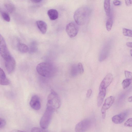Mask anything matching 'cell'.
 Masks as SVG:
<instances>
[{"label": "cell", "mask_w": 132, "mask_h": 132, "mask_svg": "<svg viewBox=\"0 0 132 132\" xmlns=\"http://www.w3.org/2000/svg\"><path fill=\"white\" fill-rule=\"evenodd\" d=\"M36 24L38 28L42 34H45L47 30V26L44 21L42 20L37 21Z\"/></svg>", "instance_id": "14"}, {"label": "cell", "mask_w": 132, "mask_h": 132, "mask_svg": "<svg viewBox=\"0 0 132 132\" xmlns=\"http://www.w3.org/2000/svg\"><path fill=\"white\" fill-rule=\"evenodd\" d=\"M4 6L7 11L10 13H12L15 10L14 5L12 3L6 2L4 3Z\"/></svg>", "instance_id": "21"}, {"label": "cell", "mask_w": 132, "mask_h": 132, "mask_svg": "<svg viewBox=\"0 0 132 132\" xmlns=\"http://www.w3.org/2000/svg\"><path fill=\"white\" fill-rule=\"evenodd\" d=\"M92 93V90L91 89H89L87 90L86 93V96L87 98L91 96Z\"/></svg>", "instance_id": "33"}, {"label": "cell", "mask_w": 132, "mask_h": 132, "mask_svg": "<svg viewBox=\"0 0 132 132\" xmlns=\"http://www.w3.org/2000/svg\"><path fill=\"white\" fill-rule=\"evenodd\" d=\"M0 128L1 129H2L5 126L6 122L4 119L1 118L0 119Z\"/></svg>", "instance_id": "31"}, {"label": "cell", "mask_w": 132, "mask_h": 132, "mask_svg": "<svg viewBox=\"0 0 132 132\" xmlns=\"http://www.w3.org/2000/svg\"><path fill=\"white\" fill-rule=\"evenodd\" d=\"M42 1L41 0H32L31 1V2H33L34 3H39L40 2H41Z\"/></svg>", "instance_id": "37"}, {"label": "cell", "mask_w": 132, "mask_h": 132, "mask_svg": "<svg viewBox=\"0 0 132 132\" xmlns=\"http://www.w3.org/2000/svg\"><path fill=\"white\" fill-rule=\"evenodd\" d=\"M36 70L39 75L46 77L53 76L56 71V68L53 64L47 62L38 64L36 67Z\"/></svg>", "instance_id": "1"}, {"label": "cell", "mask_w": 132, "mask_h": 132, "mask_svg": "<svg viewBox=\"0 0 132 132\" xmlns=\"http://www.w3.org/2000/svg\"><path fill=\"white\" fill-rule=\"evenodd\" d=\"M61 105V101L58 95L54 90H51L47 97L46 108L54 112L59 108Z\"/></svg>", "instance_id": "3"}, {"label": "cell", "mask_w": 132, "mask_h": 132, "mask_svg": "<svg viewBox=\"0 0 132 132\" xmlns=\"http://www.w3.org/2000/svg\"><path fill=\"white\" fill-rule=\"evenodd\" d=\"M122 32L123 35L125 36L132 37V30L127 28L122 29Z\"/></svg>", "instance_id": "25"}, {"label": "cell", "mask_w": 132, "mask_h": 132, "mask_svg": "<svg viewBox=\"0 0 132 132\" xmlns=\"http://www.w3.org/2000/svg\"><path fill=\"white\" fill-rule=\"evenodd\" d=\"M47 14L50 19L51 20H55L58 17V12L55 9H51L47 11Z\"/></svg>", "instance_id": "16"}, {"label": "cell", "mask_w": 132, "mask_h": 132, "mask_svg": "<svg viewBox=\"0 0 132 132\" xmlns=\"http://www.w3.org/2000/svg\"><path fill=\"white\" fill-rule=\"evenodd\" d=\"M131 82V80L126 78L124 79L122 83V85L123 88L125 89L128 87Z\"/></svg>", "instance_id": "24"}, {"label": "cell", "mask_w": 132, "mask_h": 132, "mask_svg": "<svg viewBox=\"0 0 132 132\" xmlns=\"http://www.w3.org/2000/svg\"><path fill=\"white\" fill-rule=\"evenodd\" d=\"M113 79V76L111 73H109L107 74L101 82L99 90L106 89L111 84Z\"/></svg>", "instance_id": "11"}, {"label": "cell", "mask_w": 132, "mask_h": 132, "mask_svg": "<svg viewBox=\"0 0 132 132\" xmlns=\"http://www.w3.org/2000/svg\"><path fill=\"white\" fill-rule=\"evenodd\" d=\"M10 132H26L19 130L14 129L12 130Z\"/></svg>", "instance_id": "36"}, {"label": "cell", "mask_w": 132, "mask_h": 132, "mask_svg": "<svg viewBox=\"0 0 132 132\" xmlns=\"http://www.w3.org/2000/svg\"><path fill=\"white\" fill-rule=\"evenodd\" d=\"M113 18L111 14L109 17L106 21V27L107 31H110L111 30L113 24Z\"/></svg>", "instance_id": "22"}, {"label": "cell", "mask_w": 132, "mask_h": 132, "mask_svg": "<svg viewBox=\"0 0 132 132\" xmlns=\"http://www.w3.org/2000/svg\"><path fill=\"white\" fill-rule=\"evenodd\" d=\"M113 3L115 5L119 6L121 4V2L119 0H114L113 1Z\"/></svg>", "instance_id": "32"}, {"label": "cell", "mask_w": 132, "mask_h": 132, "mask_svg": "<svg viewBox=\"0 0 132 132\" xmlns=\"http://www.w3.org/2000/svg\"><path fill=\"white\" fill-rule=\"evenodd\" d=\"M5 67L8 74H11L14 71L16 63L14 58L12 56L10 58L4 60Z\"/></svg>", "instance_id": "9"}, {"label": "cell", "mask_w": 132, "mask_h": 132, "mask_svg": "<svg viewBox=\"0 0 132 132\" xmlns=\"http://www.w3.org/2000/svg\"><path fill=\"white\" fill-rule=\"evenodd\" d=\"M91 125V121L88 119H84L76 125L75 127L76 132H85L90 128Z\"/></svg>", "instance_id": "6"}, {"label": "cell", "mask_w": 132, "mask_h": 132, "mask_svg": "<svg viewBox=\"0 0 132 132\" xmlns=\"http://www.w3.org/2000/svg\"><path fill=\"white\" fill-rule=\"evenodd\" d=\"M0 83L3 85H7L10 84L9 80L7 78L4 72L1 68H0Z\"/></svg>", "instance_id": "13"}, {"label": "cell", "mask_w": 132, "mask_h": 132, "mask_svg": "<svg viewBox=\"0 0 132 132\" xmlns=\"http://www.w3.org/2000/svg\"><path fill=\"white\" fill-rule=\"evenodd\" d=\"M130 52L131 56L132 57V49H131L130 50Z\"/></svg>", "instance_id": "39"}, {"label": "cell", "mask_w": 132, "mask_h": 132, "mask_svg": "<svg viewBox=\"0 0 132 132\" xmlns=\"http://www.w3.org/2000/svg\"><path fill=\"white\" fill-rule=\"evenodd\" d=\"M2 17L3 19L7 22H9L10 18V16L6 12L2 11L1 12Z\"/></svg>", "instance_id": "26"}, {"label": "cell", "mask_w": 132, "mask_h": 132, "mask_svg": "<svg viewBox=\"0 0 132 132\" xmlns=\"http://www.w3.org/2000/svg\"><path fill=\"white\" fill-rule=\"evenodd\" d=\"M104 7L106 14L108 17L111 15L110 1L105 0L104 1Z\"/></svg>", "instance_id": "18"}, {"label": "cell", "mask_w": 132, "mask_h": 132, "mask_svg": "<svg viewBox=\"0 0 132 132\" xmlns=\"http://www.w3.org/2000/svg\"><path fill=\"white\" fill-rule=\"evenodd\" d=\"M77 65L79 73L80 74H82L84 70L82 64L81 63L79 62L78 63Z\"/></svg>", "instance_id": "28"}, {"label": "cell", "mask_w": 132, "mask_h": 132, "mask_svg": "<svg viewBox=\"0 0 132 132\" xmlns=\"http://www.w3.org/2000/svg\"><path fill=\"white\" fill-rule=\"evenodd\" d=\"M124 125L127 127H132V118L128 119L125 122Z\"/></svg>", "instance_id": "29"}, {"label": "cell", "mask_w": 132, "mask_h": 132, "mask_svg": "<svg viewBox=\"0 0 132 132\" xmlns=\"http://www.w3.org/2000/svg\"><path fill=\"white\" fill-rule=\"evenodd\" d=\"M90 13L89 8L87 6H83L78 9L73 15L74 19L78 25L82 26L87 22Z\"/></svg>", "instance_id": "2"}, {"label": "cell", "mask_w": 132, "mask_h": 132, "mask_svg": "<svg viewBox=\"0 0 132 132\" xmlns=\"http://www.w3.org/2000/svg\"><path fill=\"white\" fill-rule=\"evenodd\" d=\"M29 104L31 107L36 110H39L41 108L40 99L37 95L33 96L30 100Z\"/></svg>", "instance_id": "10"}, {"label": "cell", "mask_w": 132, "mask_h": 132, "mask_svg": "<svg viewBox=\"0 0 132 132\" xmlns=\"http://www.w3.org/2000/svg\"><path fill=\"white\" fill-rule=\"evenodd\" d=\"M125 2L127 6H130L132 4V0H125Z\"/></svg>", "instance_id": "34"}, {"label": "cell", "mask_w": 132, "mask_h": 132, "mask_svg": "<svg viewBox=\"0 0 132 132\" xmlns=\"http://www.w3.org/2000/svg\"><path fill=\"white\" fill-rule=\"evenodd\" d=\"M106 94V89L99 90L97 100V104L98 106L102 105Z\"/></svg>", "instance_id": "15"}, {"label": "cell", "mask_w": 132, "mask_h": 132, "mask_svg": "<svg viewBox=\"0 0 132 132\" xmlns=\"http://www.w3.org/2000/svg\"><path fill=\"white\" fill-rule=\"evenodd\" d=\"M124 74L127 78L132 80V72L126 70L124 71Z\"/></svg>", "instance_id": "30"}, {"label": "cell", "mask_w": 132, "mask_h": 132, "mask_svg": "<svg viewBox=\"0 0 132 132\" xmlns=\"http://www.w3.org/2000/svg\"><path fill=\"white\" fill-rule=\"evenodd\" d=\"M114 100V97L112 96L109 97L105 100L101 109L102 117L103 119L105 118L106 111L112 106Z\"/></svg>", "instance_id": "8"}, {"label": "cell", "mask_w": 132, "mask_h": 132, "mask_svg": "<svg viewBox=\"0 0 132 132\" xmlns=\"http://www.w3.org/2000/svg\"><path fill=\"white\" fill-rule=\"evenodd\" d=\"M79 73L77 67V65L76 64L72 65L70 69V75L72 77H76Z\"/></svg>", "instance_id": "20"}, {"label": "cell", "mask_w": 132, "mask_h": 132, "mask_svg": "<svg viewBox=\"0 0 132 132\" xmlns=\"http://www.w3.org/2000/svg\"><path fill=\"white\" fill-rule=\"evenodd\" d=\"M128 101L129 102H132V96L129 97L128 98Z\"/></svg>", "instance_id": "38"}, {"label": "cell", "mask_w": 132, "mask_h": 132, "mask_svg": "<svg viewBox=\"0 0 132 132\" xmlns=\"http://www.w3.org/2000/svg\"><path fill=\"white\" fill-rule=\"evenodd\" d=\"M128 114V112L125 111L119 114L115 115L112 117V121L113 123L116 124L121 123L126 118Z\"/></svg>", "instance_id": "12"}, {"label": "cell", "mask_w": 132, "mask_h": 132, "mask_svg": "<svg viewBox=\"0 0 132 132\" xmlns=\"http://www.w3.org/2000/svg\"><path fill=\"white\" fill-rule=\"evenodd\" d=\"M0 39V54L2 58L5 60L10 58L12 56L8 50L4 38L1 34Z\"/></svg>", "instance_id": "5"}, {"label": "cell", "mask_w": 132, "mask_h": 132, "mask_svg": "<svg viewBox=\"0 0 132 132\" xmlns=\"http://www.w3.org/2000/svg\"><path fill=\"white\" fill-rule=\"evenodd\" d=\"M53 112L52 110L46 108L40 121V125L41 128L45 129L48 128L51 121Z\"/></svg>", "instance_id": "4"}, {"label": "cell", "mask_w": 132, "mask_h": 132, "mask_svg": "<svg viewBox=\"0 0 132 132\" xmlns=\"http://www.w3.org/2000/svg\"><path fill=\"white\" fill-rule=\"evenodd\" d=\"M29 52L30 53H34L36 52L37 49L38 47L37 43L35 42H32L29 47Z\"/></svg>", "instance_id": "23"}, {"label": "cell", "mask_w": 132, "mask_h": 132, "mask_svg": "<svg viewBox=\"0 0 132 132\" xmlns=\"http://www.w3.org/2000/svg\"><path fill=\"white\" fill-rule=\"evenodd\" d=\"M17 48L18 50L21 53H25L29 52V47L24 44H19L17 45Z\"/></svg>", "instance_id": "19"}, {"label": "cell", "mask_w": 132, "mask_h": 132, "mask_svg": "<svg viewBox=\"0 0 132 132\" xmlns=\"http://www.w3.org/2000/svg\"><path fill=\"white\" fill-rule=\"evenodd\" d=\"M126 45L128 47L132 48V42H128Z\"/></svg>", "instance_id": "35"}, {"label": "cell", "mask_w": 132, "mask_h": 132, "mask_svg": "<svg viewBox=\"0 0 132 132\" xmlns=\"http://www.w3.org/2000/svg\"><path fill=\"white\" fill-rule=\"evenodd\" d=\"M31 132H47L45 129L38 127L32 128L31 130Z\"/></svg>", "instance_id": "27"}, {"label": "cell", "mask_w": 132, "mask_h": 132, "mask_svg": "<svg viewBox=\"0 0 132 132\" xmlns=\"http://www.w3.org/2000/svg\"><path fill=\"white\" fill-rule=\"evenodd\" d=\"M109 50V47H106L102 50L100 54L99 58L100 61L101 62L104 60L107 57Z\"/></svg>", "instance_id": "17"}, {"label": "cell", "mask_w": 132, "mask_h": 132, "mask_svg": "<svg viewBox=\"0 0 132 132\" xmlns=\"http://www.w3.org/2000/svg\"><path fill=\"white\" fill-rule=\"evenodd\" d=\"M79 30L77 24L74 22H71L66 26V31L69 37L71 38L74 37L77 35Z\"/></svg>", "instance_id": "7"}]
</instances>
